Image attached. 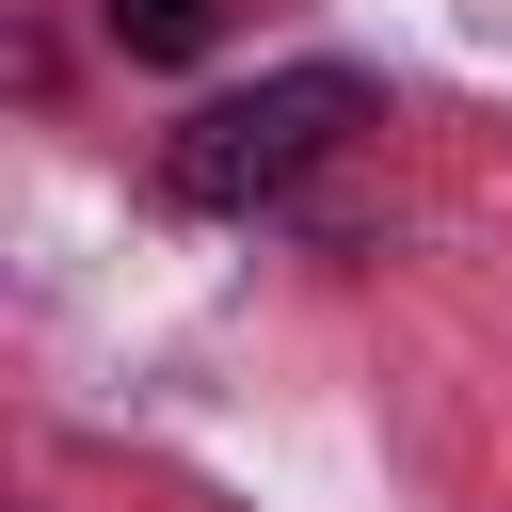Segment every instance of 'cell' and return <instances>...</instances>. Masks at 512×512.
<instances>
[{"label": "cell", "instance_id": "cell-1", "mask_svg": "<svg viewBox=\"0 0 512 512\" xmlns=\"http://www.w3.org/2000/svg\"><path fill=\"white\" fill-rule=\"evenodd\" d=\"M352 128H368V80H352V64H288V80H256V96H208V112L160 144V192H176V208H272V192H304Z\"/></svg>", "mask_w": 512, "mask_h": 512}, {"label": "cell", "instance_id": "cell-2", "mask_svg": "<svg viewBox=\"0 0 512 512\" xmlns=\"http://www.w3.org/2000/svg\"><path fill=\"white\" fill-rule=\"evenodd\" d=\"M96 32H112L128 64H192V48L224 32V0H96Z\"/></svg>", "mask_w": 512, "mask_h": 512}]
</instances>
